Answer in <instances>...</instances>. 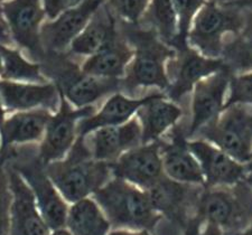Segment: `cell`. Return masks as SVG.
<instances>
[{
	"instance_id": "obj_1",
	"label": "cell",
	"mask_w": 252,
	"mask_h": 235,
	"mask_svg": "<svg viewBox=\"0 0 252 235\" xmlns=\"http://www.w3.org/2000/svg\"><path fill=\"white\" fill-rule=\"evenodd\" d=\"M118 22L135 51L123 79V92L128 93L129 96H133L141 88H157L166 92L169 87L167 64L175 56V48L161 40L150 28Z\"/></svg>"
},
{
	"instance_id": "obj_2",
	"label": "cell",
	"mask_w": 252,
	"mask_h": 235,
	"mask_svg": "<svg viewBox=\"0 0 252 235\" xmlns=\"http://www.w3.org/2000/svg\"><path fill=\"white\" fill-rule=\"evenodd\" d=\"M46 172L68 204L92 197L113 177L110 163L92 157L84 138H78L65 158L45 165Z\"/></svg>"
},
{
	"instance_id": "obj_3",
	"label": "cell",
	"mask_w": 252,
	"mask_h": 235,
	"mask_svg": "<svg viewBox=\"0 0 252 235\" xmlns=\"http://www.w3.org/2000/svg\"><path fill=\"white\" fill-rule=\"evenodd\" d=\"M0 164L15 169L30 185L40 213L51 231L66 226L70 206L48 176L45 164L38 156V147L25 145L8 148L0 155Z\"/></svg>"
},
{
	"instance_id": "obj_4",
	"label": "cell",
	"mask_w": 252,
	"mask_h": 235,
	"mask_svg": "<svg viewBox=\"0 0 252 235\" xmlns=\"http://www.w3.org/2000/svg\"><path fill=\"white\" fill-rule=\"evenodd\" d=\"M39 64L46 79H51L75 108L90 107L105 96L123 92V80L89 75L67 53L46 52Z\"/></svg>"
},
{
	"instance_id": "obj_5",
	"label": "cell",
	"mask_w": 252,
	"mask_h": 235,
	"mask_svg": "<svg viewBox=\"0 0 252 235\" xmlns=\"http://www.w3.org/2000/svg\"><path fill=\"white\" fill-rule=\"evenodd\" d=\"M115 230L153 231L161 216L154 209L147 190L112 177L92 196Z\"/></svg>"
},
{
	"instance_id": "obj_6",
	"label": "cell",
	"mask_w": 252,
	"mask_h": 235,
	"mask_svg": "<svg viewBox=\"0 0 252 235\" xmlns=\"http://www.w3.org/2000/svg\"><path fill=\"white\" fill-rule=\"evenodd\" d=\"M195 216L219 226L224 235L245 230L252 222V186L245 179L233 186L204 188Z\"/></svg>"
},
{
	"instance_id": "obj_7",
	"label": "cell",
	"mask_w": 252,
	"mask_h": 235,
	"mask_svg": "<svg viewBox=\"0 0 252 235\" xmlns=\"http://www.w3.org/2000/svg\"><path fill=\"white\" fill-rule=\"evenodd\" d=\"M245 23V11L217 0H207L195 17L188 44L202 55L221 59L227 36L238 34Z\"/></svg>"
},
{
	"instance_id": "obj_8",
	"label": "cell",
	"mask_w": 252,
	"mask_h": 235,
	"mask_svg": "<svg viewBox=\"0 0 252 235\" xmlns=\"http://www.w3.org/2000/svg\"><path fill=\"white\" fill-rule=\"evenodd\" d=\"M194 138L210 141L247 164L252 152V107L234 104L225 108L217 120L202 128Z\"/></svg>"
},
{
	"instance_id": "obj_9",
	"label": "cell",
	"mask_w": 252,
	"mask_h": 235,
	"mask_svg": "<svg viewBox=\"0 0 252 235\" xmlns=\"http://www.w3.org/2000/svg\"><path fill=\"white\" fill-rule=\"evenodd\" d=\"M60 105L53 113L45 135L38 145V156L44 164L63 159L78 140V125L84 118L95 113L94 105L75 108L60 92Z\"/></svg>"
},
{
	"instance_id": "obj_10",
	"label": "cell",
	"mask_w": 252,
	"mask_h": 235,
	"mask_svg": "<svg viewBox=\"0 0 252 235\" xmlns=\"http://www.w3.org/2000/svg\"><path fill=\"white\" fill-rule=\"evenodd\" d=\"M205 187L180 183L164 175L147 189L154 209L162 218H167L184 230L190 218L196 214L201 194Z\"/></svg>"
},
{
	"instance_id": "obj_11",
	"label": "cell",
	"mask_w": 252,
	"mask_h": 235,
	"mask_svg": "<svg viewBox=\"0 0 252 235\" xmlns=\"http://www.w3.org/2000/svg\"><path fill=\"white\" fill-rule=\"evenodd\" d=\"M1 6L15 44L39 63L46 54L40 40V27L46 17L43 0H7Z\"/></svg>"
},
{
	"instance_id": "obj_12",
	"label": "cell",
	"mask_w": 252,
	"mask_h": 235,
	"mask_svg": "<svg viewBox=\"0 0 252 235\" xmlns=\"http://www.w3.org/2000/svg\"><path fill=\"white\" fill-rule=\"evenodd\" d=\"M175 51V56L167 64L169 87L165 94L176 103L192 93L200 81L225 68L221 59L206 58L189 45Z\"/></svg>"
},
{
	"instance_id": "obj_13",
	"label": "cell",
	"mask_w": 252,
	"mask_h": 235,
	"mask_svg": "<svg viewBox=\"0 0 252 235\" xmlns=\"http://www.w3.org/2000/svg\"><path fill=\"white\" fill-rule=\"evenodd\" d=\"M113 177L121 178L147 190L165 175L160 153V140L142 144L110 163Z\"/></svg>"
},
{
	"instance_id": "obj_14",
	"label": "cell",
	"mask_w": 252,
	"mask_h": 235,
	"mask_svg": "<svg viewBox=\"0 0 252 235\" xmlns=\"http://www.w3.org/2000/svg\"><path fill=\"white\" fill-rule=\"evenodd\" d=\"M232 74L219 71L200 81L192 91V119L188 128V138L193 139L197 132L217 120L224 110Z\"/></svg>"
},
{
	"instance_id": "obj_15",
	"label": "cell",
	"mask_w": 252,
	"mask_h": 235,
	"mask_svg": "<svg viewBox=\"0 0 252 235\" xmlns=\"http://www.w3.org/2000/svg\"><path fill=\"white\" fill-rule=\"evenodd\" d=\"M107 0H84L63 11L40 27V40L45 52L66 53L71 43L82 33L91 18Z\"/></svg>"
},
{
	"instance_id": "obj_16",
	"label": "cell",
	"mask_w": 252,
	"mask_h": 235,
	"mask_svg": "<svg viewBox=\"0 0 252 235\" xmlns=\"http://www.w3.org/2000/svg\"><path fill=\"white\" fill-rule=\"evenodd\" d=\"M3 166L7 170L11 192L8 235H51L52 231L40 213L30 185L15 169Z\"/></svg>"
},
{
	"instance_id": "obj_17",
	"label": "cell",
	"mask_w": 252,
	"mask_h": 235,
	"mask_svg": "<svg viewBox=\"0 0 252 235\" xmlns=\"http://www.w3.org/2000/svg\"><path fill=\"white\" fill-rule=\"evenodd\" d=\"M189 148L201 166L205 188L233 186L247 177L246 165L202 138L189 139Z\"/></svg>"
},
{
	"instance_id": "obj_18",
	"label": "cell",
	"mask_w": 252,
	"mask_h": 235,
	"mask_svg": "<svg viewBox=\"0 0 252 235\" xmlns=\"http://www.w3.org/2000/svg\"><path fill=\"white\" fill-rule=\"evenodd\" d=\"M168 139H160V153L165 175L180 183L205 187L201 166L189 148L188 129L175 125Z\"/></svg>"
},
{
	"instance_id": "obj_19",
	"label": "cell",
	"mask_w": 252,
	"mask_h": 235,
	"mask_svg": "<svg viewBox=\"0 0 252 235\" xmlns=\"http://www.w3.org/2000/svg\"><path fill=\"white\" fill-rule=\"evenodd\" d=\"M84 141L94 159L113 163L130 149L142 145L141 125L135 116L124 124L97 129L84 137Z\"/></svg>"
},
{
	"instance_id": "obj_20",
	"label": "cell",
	"mask_w": 252,
	"mask_h": 235,
	"mask_svg": "<svg viewBox=\"0 0 252 235\" xmlns=\"http://www.w3.org/2000/svg\"><path fill=\"white\" fill-rule=\"evenodd\" d=\"M0 99L7 113L47 109L56 112L60 91L53 82L26 83L0 79Z\"/></svg>"
},
{
	"instance_id": "obj_21",
	"label": "cell",
	"mask_w": 252,
	"mask_h": 235,
	"mask_svg": "<svg viewBox=\"0 0 252 235\" xmlns=\"http://www.w3.org/2000/svg\"><path fill=\"white\" fill-rule=\"evenodd\" d=\"M165 92H153L141 98H133L124 94L123 92H117L109 96L102 108L95 111L92 116L84 118L79 122L78 135L84 138L97 129L105 127H115L128 122L130 119L137 115L142 105L148 101L159 96Z\"/></svg>"
},
{
	"instance_id": "obj_22",
	"label": "cell",
	"mask_w": 252,
	"mask_h": 235,
	"mask_svg": "<svg viewBox=\"0 0 252 235\" xmlns=\"http://www.w3.org/2000/svg\"><path fill=\"white\" fill-rule=\"evenodd\" d=\"M133 53L132 46L119 27L117 33L99 51L84 60L81 68L87 74L96 78L123 80Z\"/></svg>"
},
{
	"instance_id": "obj_23",
	"label": "cell",
	"mask_w": 252,
	"mask_h": 235,
	"mask_svg": "<svg viewBox=\"0 0 252 235\" xmlns=\"http://www.w3.org/2000/svg\"><path fill=\"white\" fill-rule=\"evenodd\" d=\"M53 113L47 109H35L19 111L6 118L0 128L1 151L16 146L34 145L40 143L45 135L47 124Z\"/></svg>"
},
{
	"instance_id": "obj_24",
	"label": "cell",
	"mask_w": 252,
	"mask_h": 235,
	"mask_svg": "<svg viewBox=\"0 0 252 235\" xmlns=\"http://www.w3.org/2000/svg\"><path fill=\"white\" fill-rule=\"evenodd\" d=\"M184 116L180 104L169 100L165 93L148 101L138 110L136 117L142 130V144L160 140L177 125Z\"/></svg>"
},
{
	"instance_id": "obj_25",
	"label": "cell",
	"mask_w": 252,
	"mask_h": 235,
	"mask_svg": "<svg viewBox=\"0 0 252 235\" xmlns=\"http://www.w3.org/2000/svg\"><path fill=\"white\" fill-rule=\"evenodd\" d=\"M119 29L116 16L104 5L93 15L90 22L67 50L70 56H91L102 47Z\"/></svg>"
},
{
	"instance_id": "obj_26",
	"label": "cell",
	"mask_w": 252,
	"mask_h": 235,
	"mask_svg": "<svg viewBox=\"0 0 252 235\" xmlns=\"http://www.w3.org/2000/svg\"><path fill=\"white\" fill-rule=\"evenodd\" d=\"M72 235H108L111 224L92 197L71 204L66 226Z\"/></svg>"
},
{
	"instance_id": "obj_27",
	"label": "cell",
	"mask_w": 252,
	"mask_h": 235,
	"mask_svg": "<svg viewBox=\"0 0 252 235\" xmlns=\"http://www.w3.org/2000/svg\"><path fill=\"white\" fill-rule=\"evenodd\" d=\"M245 11V23L241 30L227 38L221 59L231 74H242L252 71V10Z\"/></svg>"
},
{
	"instance_id": "obj_28",
	"label": "cell",
	"mask_w": 252,
	"mask_h": 235,
	"mask_svg": "<svg viewBox=\"0 0 252 235\" xmlns=\"http://www.w3.org/2000/svg\"><path fill=\"white\" fill-rule=\"evenodd\" d=\"M0 53L3 62V73L0 79L26 83L50 82L43 74L40 64L27 60L16 48L0 45Z\"/></svg>"
},
{
	"instance_id": "obj_29",
	"label": "cell",
	"mask_w": 252,
	"mask_h": 235,
	"mask_svg": "<svg viewBox=\"0 0 252 235\" xmlns=\"http://www.w3.org/2000/svg\"><path fill=\"white\" fill-rule=\"evenodd\" d=\"M155 30L161 40L172 46L177 34V20L174 0H150L149 6L139 24Z\"/></svg>"
},
{
	"instance_id": "obj_30",
	"label": "cell",
	"mask_w": 252,
	"mask_h": 235,
	"mask_svg": "<svg viewBox=\"0 0 252 235\" xmlns=\"http://www.w3.org/2000/svg\"><path fill=\"white\" fill-rule=\"evenodd\" d=\"M207 0H174L177 20V34L172 44L175 50L189 46L188 36L195 17Z\"/></svg>"
},
{
	"instance_id": "obj_31",
	"label": "cell",
	"mask_w": 252,
	"mask_h": 235,
	"mask_svg": "<svg viewBox=\"0 0 252 235\" xmlns=\"http://www.w3.org/2000/svg\"><path fill=\"white\" fill-rule=\"evenodd\" d=\"M150 0H107L105 5L120 22L139 25Z\"/></svg>"
},
{
	"instance_id": "obj_32",
	"label": "cell",
	"mask_w": 252,
	"mask_h": 235,
	"mask_svg": "<svg viewBox=\"0 0 252 235\" xmlns=\"http://www.w3.org/2000/svg\"><path fill=\"white\" fill-rule=\"evenodd\" d=\"M234 104L252 107V71L231 76L224 109Z\"/></svg>"
},
{
	"instance_id": "obj_33",
	"label": "cell",
	"mask_w": 252,
	"mask_h": 235,
	"mask_svg": "<svg viewBox=\"0 0 252 235\" xmlns=\"http://www.w3.org/2000/svg\"><path fill=\"white\" fill-rule=\"evenodd\" d=\"M11 192L5 166L0 164V235L9 234Z\"/></svg>"
},
{
	"instance_id": "obj_34",
	"label": "cell",
	"mask_w": 252,
	"mask_h": 235,
	"mask_svg": "<svg viewBox=\"0 0 252 235\" xmlns=\"http://www.w3.org/2000/svg\"><path fill=\"white\" fill-rule=\"evenodd\" d=\"M84 0H43L44 9L48 20H53L63 11L80 5Z\"/></svg>"
},
{
	"instance_id": "obj_35",
	"label": "cell",
	"mask_w": 252,
	"mask_h": 235,
	"mask_svg": "<svg viewBox=\"0 0 252 235\" xmlns=\"http://www.w3.org/2000/svg\"><path fill=\"white\" fill-rule=\"evenodd\" d=\"M203 224H204V222L200 217H192L189 221L188 225L184 228V235H200Z\"/></svg>"
},
{
	"instance_id": "obj_36",
	"label": "cell",
	"mask_w": 252,
	"mask_h": 235,
	"mask_svg": "<svg viewBox=\"0 0 252 235\" xmlns=\"http://www.w3.org/2000/svg\"><path fill=\"white\" fill-rule=\"evenodd\" d=\"M226 6L235 7L239 9H250L252 10V0H229V1H222Z\"/></svg>"
},
{
	"instance_id": "obj_37",
	"label": "cell",
	"mask_w": 252,
	"mask_h": 235,
	"mask_svg": "<svg viewBox=\"0 0 252 235\" xmlns=\"http://www.w3.org/2000/svg\"><path fill=\"white\" fill-rule=\"evenodd\" d=\"M108 235H150V233H149V231H147V230L133 231V230L119 229V230L110 231V233H109Z\"/></svg>"
},
{
	"instance_id": "obj_38",
	"label": "cell",
	"mask_w": 252,
	"mask_h": 235,
	"mask_svg": "<svg viewBox=\"0 0 252 235\" xmlns=\"http://www.w3.org/2000/svg\"><path fill=\"white\" fill-rule=\"evenodd\" d=\"M200 235H223V232L219 226L211 223H205L204 229L201 230Z\"/></svg>"
},
{
	"instance_id": "obj_39",
	"label": "cell",
	"mask_w": 252,
	"mask_h": 235,
	"mask_svg": "<svg viewBox=\"0 0 252 235\" xmlns=\"http://www.w3.org/2000/svg\"><path fill=\"white\" fill-rule=\"evenodd\" d=\"M6 118H7V111H6L5 107H3L1 99H0V128L2 127V124H3V122H5Z\"/></svg>"
},
{
	"instance_id": "obj_40",
	"label": "cell",
	"mask_w": 252,
	"mask_h": 235,
	"mask_svg": "<svg viewBox=\"0 0 252 235\" xmlns=\"http://www.w3.org/2000/svg\"><path fill=\"white\" fill-rule=\"evenodd\" d=\"M224 235V234H223ZM225 235H252V222L250 223L249 225L247 226L245 230L240 231V232L237 233H232V234H225Z\"/></svg>"
},
{
	"instance_id": "obj_41",
	"label": "cell",
	"mask_w": 252,
	"mask_h": 235,
	"mask_svg": "<svg viewBox=\"0 0 252 235\" xmlns=\"http://www.w3.org/2000/svg\"><path fill=\"white\" fill-rule=\"evenodd\" d=\"M51 235H72L70 232H68V230L66 229H60V230H56V231H52Z\"/></svg>"
},
{
	"instance_id": "obj_42",
	"label": "cell",
	"mask_w": 252,
	"mask_h": 235,
	"mask_svg": "<svg viewBox=\"0 0 252 235\" xmlns=\"http://www.w3.org/2000/svg\"><path fill=\"white\" fill-rule=\"evenodd\" d=\"M246 165V170H247V175L248 174H252V159L250 161H248Z\"/></svg>"
},
{
	"instance_id": "obj_43",
	"label": "cell",
	"mask_w": 252,
	"mask_h": 235,
	"mask_svg": "<svg viewBox=\"0 0 252 235\" xmlns=\"http://www.w3.org/2000/svg\"><path fill=\"white\" fill-rule=\"evenodd\" d=\"M2 73H3V62H2L1 53H0V78L2 76Z\"/></svg>"
},
{
	"instance_id": "obj_44",
	"label": "cell",
	"mask_w": 252,
	"mask_h": 235,
	"mask_svg": "<svg viewBox=\"0 0 252 235\" xmlns=\"http://www.w3.org/2000/svg\"><path fill=\"white\" fill-rule=\"evenodd\" d=\"M246 180L252 186V174H248L247 177H246Z\"/></svg>"
},
{
	"instance_id": "obj_45",
	"label": "cell",
	"mask_w": 252,
	"mask_h": 235,
	"mask_svg": "<svg viewBox=\"0 0 252 235\" xmlns=\"http://www.w3.org/2000/svg\"><path fill=\"white\" fill-rule=\"evenodd\" d=\"M0 151H1V139H0Z\"/></svg>"
},
{
	"instance_id": "obj_46",
	"label": "cell",
	"mask_w": 252,
	"mask_h": 235,
	"mask_svg": "<svg viewBox=\"0 0 252 235\" xmlns=\"http://www.w3.org/2000/svg\"><path fill=\"white\" fill-rule=\"evenodd\" d=\"M5 1H7V0H0V3H2V2H5Z\"/></svg>"
},
{
	"instance_id": "obj_47",
	"label": "cell",
	"mask_w": 252,
	"mask_h": 235,
	"mask_svg": "<svg viewBox=\"0 0 252 235\" xmlns=\"http://www.w3.org/2000/svg\"><path fill=\"white\" fill-rule=\"evenodd\" d=\"M251 159H252V152H251Z\"/></svg>"
}]
</instances>
